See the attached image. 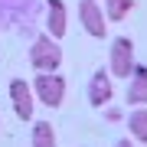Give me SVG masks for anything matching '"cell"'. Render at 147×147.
I'll return each instance as SVG.
<instances>
[{"label": "cell", "mask_w": 147, "mask_h": 147, "mask_svg": "<svg viewBox=\"0 0 147 147\" xmlns=\"http://www.w3.org/2000/svg\"><path fill=\"white\" fill-rule=\"evenodd\" d=\"M111 75H108V69H98V72L92 75V82H88V105L95 108H105L108 101H111Z\"/></svg>", "instance_id": "6"}, {"label": "cell", "mask_w": 147, "mask_h": 147, "mask_svg": "<svg viewBox=\"0 0 147 147\" xmlns=\"http://www.w3.org/2000/svg\"><path fill=\"white\" fill-rule=\"evenodd\" d=\"M33 147H56V127L49 121H36L33 124Z\"/></svg>", "instance_id": "11"}, {"label": "cell", "mask_w": 147, "mask_h": 147, "mask_svg": "<svg viewBox=\"0 0 147 147\" xmlns=\"http://www.w3.org/2000/svg\"><path fill=\"white\" fill-rule=\"evenodd\" d=\"M10 101H13L16 115H20L23 121L33 118V88H30L26 79H13L10 82Z\"/></svg>", "instance_id": "5"}, {"label": "cell", "mask_w": 147, "mask_h": 147, "mask_svg": "<svg viewBox=\"0 0 147 147\" xmlns=\"http://www.w3.org/2000/svg\"><path fill=\"white\" fill-rule=\"evenodd\" d=\"M115 147H134V141L131 137H121V141H115Z\"/></svg>", "instance_id": "12"}, {"label": "cell", "mask_w": 147, "mask_h": 147, "mask_svg": "<svg viewBox=\"0 0 147 147\" xmlns=\"http://www.w3.org/2000/svg\"><path fill=\"white\" fill-rule=\"evenodd\" d=\"M108 75H115V79H131L134 72V42L127 36H118L115 42H111V53H108Z\"/></svg>", "instance_id": "2"}, {"label": "cell", "mask_w": 147, "mask_h": 147, "mask_svg": "<svg viewBox=\"0 0 147 147\" xmlns=\"http://www.w3.org/2000/svg\"><path fill=\"white\" fill-rule=\"evenodd\" d=\"M33 92V98H39L46 108H59L62 105V98H65V79L62 75H56V72H39L36 75V82L30 85Z\"/></svg>", "instance_id": "3"}, {"label": "cell", "mask_w": 147, "mask_h": 147, "mask_svg": "<svg viewBox=\"0 0 147 147\" xmlns=\"http://www.w3.org/2000/svg\"><path fill=\"white\" fill-rule=\"evenodd\" d=\"M30 62H33V69L53 72V69L62 65V46H59L49 33H42V36H36L33 46H30Z\"/></svg>", "instance_id": "1"}, {"label": "cell", "mask_w": 147, "mask_h": 147, "mask_svg": "<svg viewBox=\"0 0 147 147\" xmlns=\"http://www.w3.org/2000/svg\"><path fill=\"white\" fill-rule=\"evenodd\" d=\"M127 131H131L134 141L147 144V108H134L131 118H127Z\"/></svg>", "instance_id": "9"}, {"label": "cell", "mask_w": 147, "mask_h": 147, "mask_svg": "<svg viewBox=\"0 0 147 147\" xmlns=\"http://www.w3.org/2000/svg\"><path fill=\"white\" fill-rule=\"evenodd\" d=\"M121 115H118V108H111V111H105V121H118Z\"/></svg>", "instance_id": "13"}, {"label": "cell", "mask_w": 147, "mask_h": 147, "mask_svg": "<svg viewBox=\"0 0 147 147\" xmlns=\"http://www.w3.org/2000/svg\"><path fill=\"white\" fill-rule=\"evenodd\" d=\"M105 20H115V23H121V20H127L131 16V10H134V0H105Z\"/></svg>", "instance_id": "10"}, {"label": "cell", "mask_w": 147, "mask_h": 147, "mask_svg": "<svg viewBox=\"0 0 147 147\" xmlns=\"http://www.w3.org/2000/svg\"><path fill=\"white\" fill-rule=\"evenodd\" d=\"M79 20L88 36H95V39L108 36V20H105V10L98 7V0H79Z\"/></svg>", "instance_id": "4"}, {"label": "cell", "mask_w": 147, "mask_h": 147, "mask_svg": "<svg viewBox=\"0 0 147 147\" xmlns=\"http://www.w3.org/2000/svg\"><path fill=\"white\" fill-rule=\"evenodd\" d=\"M46 10H49V36H53V39L65 36V30H69L65 3H62V0H46Z\"/></svg>", "instance_id": "8"}, {"label": "cell", "mask_w": 147, "mask_h": 147, "mask_svg": "<svg viewBox=\"0 0 147 147\" xmlns=\"http://www.w3.org/2000/svg\"><path fill=\"white\" fill-rule=\"evenodd\" d=\"M124 98H127V105H134V108H144L147 105V65H134Z\"/></svg>", "instance_id": "7"}]
</instances>
